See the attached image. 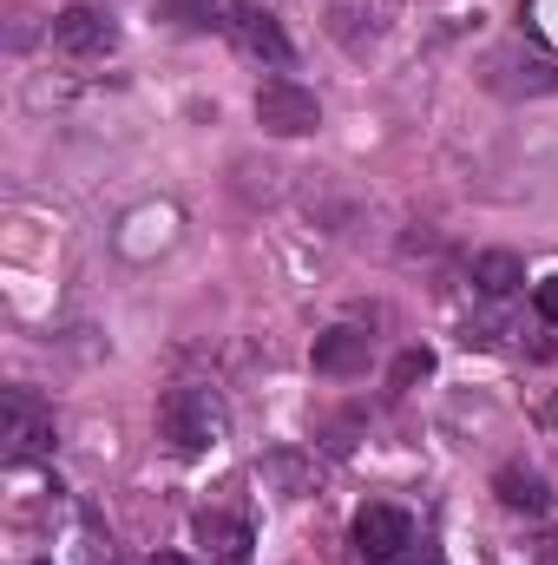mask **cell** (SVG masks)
Masks as SVG:
<instances>
[{
    "label": "cell",
    "mask_w": 558,
    "mask_h": 565,
    "mask_svg": "<svg viewBox=\"0 0 558 565\" xmlns=\"http://www.w3.org/2000/svg\"><path fill=\"white\" fill-rule=\"evenodd\" d=\"M158 434H164V447L184 454V460L211 454L217 434H224L217 395H211V388H191V382H184V388H164V402H158Z\"/></svg>",
    "instance_id": "cell-1"
},
{
    "label": "cell",
    "mask_w": 558,
    "mask_h": 565,
    "mask_svg": "<svg viewBox=\"0 0 558 565\" xmlns=\"http://www.w3.org/2000/svg\"><path fill=\"white\" fill-rule=\"evenodd\" d=\"M480 79L493 93H506V99H552L558 93V66L546 53H526V46H493L486 66H480Z\"/></svg>",
    "instance_id": "cell-2"
},
{
    "label": "cell",
    "mask_w": 558,
    "mask_h": 565,
    "mask_svg": "<svg viewBox=\"0 0 558 565\" xmlns=\"http://www.w3.org/2000/svg\"><path fill=\"white\" fill-rule=\"evenodd\" d=\"M257 126L277 132V139H302V132L322 126V106H315L309 86H296V79H270V86H257Z\"/></svg>",
    "instance_id": "cell-3"
},
{
    "label": "cell",
    "mask_w": 558,
    "mask_h": 565,
    "mask_svg": "<svg viewBox=\"0 0 558 565\" xmlns=\"http://www.w3.org/2000/svg\"><path fill=\"white\" fill-rule=\"evenodd\" d=\"M53 46L73 53V60H99V53L119 46V26H112L99 7H60V13H53Z\"/></svg>",
    "instance_id": "cell-4"
},
{
    "label": "cell",
    "mask_w": 558,
    "mask_h": 565,
    "mask_svg": "<svg viewBox=\"0 0 558 565\" xmlns=\"http://www.w3.org/2000/svg\"><path fill=\"white\" fill-rule=\"evenodd\" d=\"M224 26H230V40L250 53V60H264V66H289L296 60V46H289V33L277 26V13H264V7H230L224 13Z\"/></svg>",
    "instance_id": "cell-5"
},
{
    "label": "cell",
    "mask_w": 558,
    "mask_h": 565,
    "mask_svg": "<svg viewBox=\"0 0 558 565\" xmlns=\"http://www.w3.org/2000/svg\"><path fill=\"white\" fill-rule=\"evenodd\" d=\"M408 540H415V526H408L401 507H362V513H355V553H362L368 565L401 559Z\"/></svg>",
    "instance_id": "cell-6"
},
{
    "label": "cell",
    "mask_w": 558,
    "mask_h": 565,
    "mask_svg": "<svg viewBox=\"0 0 558 565\" xmlns=\"http://www.w3.org/2000/svg\"><path fill=\"white\" fill-rule=\"evenodd\" d=\"M197 546L211 565H250V526L237 513H197Z\"/></svg>",
    "instance_id": "cell-7"
},
{
    "label": "cell",
    "mask_w": 558,
    "mask_h": 565,
    "mask_svg": "<svg viewBox=\"0 0 558 565\" xmlns=\"http://www.w3.org/2000/svg\"><path fill=\"white\" fill-rule=\"evenodd\" d=\"M46 440H53V422L33 408V395H26V388H7V447L26 460V454H40Z\"/></svg>",
    "instance_id": "cell-8"
},
{
    "label": "cell",
    "mask_w": 558,
    "mask_h": 565,
    "mask_svg": "<svg viewBox=\"0 0 558 565\" xmlns=\"http://www.w3.org/2000/svg\"><path fill=\"white\" fill-rule=\"evenodd\" d=\"M368 369V335L362 329H322L315 335V375H355Z\"/></svg>",
    "instance_id": "cell-9"
},
{
    "label": "cell",
    "mask_w": 558,
    "mask_h": 565,
    "mask_svg": "<svg viewBox=\"0 0 558 565\" xmlns=\"http://www.w3.org/2000/svg\"><path fill=\"white\" fill-rule=\"evenodd\" d=\"M493 493H500V507H513V513H546V507H552V493H546V480H539L533 467H500Z\"/></svg>",
    "instance_id": "cell-10"
},
{
    "label": "cell",
    "mask_w": 558,
    "mask_h": 565,
    "mask_svg": "<svg viewBox=\"0 0 558 565\" xmlns=\"http://www.w3.org/2000/svg\"><path fill=\"white\" fill-rule=\"evenodd\" d=\"M473 282H480L486 296H513V289L526 282V264H519L513 250H486V257H473Z\"/></svg>",
    "instance_id": "cell-11"
},
{
    "label": "cell",
    "mask_w": 558,
    "mask_h": 565,
    "mask_svg": "<svg viewBox=\"0 0 558 565\" xmlns=\"http://www.w3.org/2000/svg\"><path fill=\"white\" fill-rule=\"evenodd\" d=\"M362 20L375 26V7H368V0H335V7H329V33H335L348 53H362V46H368V40H362Z\"/></svg>",
    "instance_id": "cell-12"
},
{
    "label": "cell",
    "mask_w": 558,
    "mask_h": 565,
    "mask_svg": "<svg viewBox=\"0 0 558 565\" xmlns=\"http://www.w3.org/2000/svg\"><path fill=\"white\" fill-rule=\"evenodd\" d=\"M264 480L277 487L282 500H302V493H309V467H302L296 454H270V460H264Z\"/></svg>",
    "instance_id": "cell-13"
},
{
    "label": "cell",
    "mask_w": 558,
    "mask_h": 565,
    "mask_svg": "<svg viewBox=\"0 0 558 565\" xmlns=\"http://www.w3.org/2000/svg\"><path fill=\"white\" fill-rule=\"evenodd\" d=\"M164 20H178V26H224L211 0H164Z\"/></svg>",
    "instance_id": "cell-14"
},
{
    "label": "cell",
    "mask_w": 558,
    "mask_h": 565,
    "mask_svg": "<svg viewBox=\"0 0 558 565\" xmlns=\"http://www.w3.org/2000/svg\"><path fill=\"white\" fill-rule=\"evenodd\" d=\"M427 375H433V355H427V349H408V355L395 362L388 382H395V388H415V382H427Z\"/></svg>",
    "instance_id": "cell-15"
},
{
    "label": "cell",
    "mask_w": 558,
    "mask_h": 565,
    "mask_svg": "<svg viewBox=\"0 0 558 565\" xmlns=\"http://www.w3.org/2000/svg\"><path fill=\"white\" fill-rule=\"evenodd\" d=\"M526 26H533L546 46H558V0H526Z\"/></svg>",
    "instance_id": "cell-16"
},
{
    "label": "cell",
    "mask_w": 558,
    "mask_h": 565,
    "mask_svg": "<svg viewBox=\"0 0 558 565\" xmlns=\"http://www.w3.org/2000/svg\"><path fill=\"white\" fill-rule=\"evenodd\" d=\"M533 302H539V316H546V322H558V277L539 282V289H533Z\"/></svg>",
    "instance_id": "cell-17"
},
{
    "label": "cell",
    "mask_w": 558,
    "mask_h": 565,
    "mask_svg": "<svg viewBox=\"0 0 558 565\" xmlns=\"http://www.w3.org/2000/svg\"><path fill=\"white\" fill-rule=\"evenodd\" d=\"M395 565H440V546H427V540L415 546V540H408V553H401Z\"/></svg>",
    "instance_id": "cell-18"
},
{
    "label": "cell",
    "mask_w": 558,
    "mask_h": 565,
    "mask_svg": "<svg viewBox=\"0 0 558 565\" xmlns=\"http://www.w3.org/2000/svg\"><path fill=\"white\" fill-rule=\"evenodd\" d=\"M533 559H539V565H558V540H539V546H533Z\"/></svg>",
    "instance_id": "cell-19"
},
{
    "label": "cell",
    "mask_w": 558,
    "mask_h": 565,
    "mask_svg": "<svg viewBox=\"0 0 558 565\" xmlns=\"http://www.w3.org/2000/svg\"><path fill=\"white\" fill-rule=\"evenodd\" d=\"M151 565H197V559H184V553H151Z\"/></svg>",
    "instance_id": "cell-20"
},
{
    "label": "cell",
    "mask_w": 558,
    "mask_h": 565,
    "mask_svg": "<svg viewBox=\"0 0 558 565\" xmlns=\"http://www.w3.org/2000/svg\"><path fill=\"white\" fill-rule=\"evenodd\" d=\"M33 565H53V559H33Z\"/></svg>",
    "instance_id": "cell-21"
},
{
    "label": "cell",
    "mask_w": 558,
    "mask_h": 565,
    "mask_svg": "<svg viewBox=\"0 0 558 565\" xmlns=\"http://www.w3.org/2000/svg\"><path fill=\"white\" fill-rule=\"evenodd\" d=\"M552 422H558V402H552Z\"/></svg>",
    "instance_id": "cell-22"
}]
</instances>
